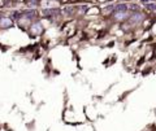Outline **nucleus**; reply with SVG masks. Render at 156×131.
<instances>
[{
    "instance_id": "nucleus-6",
    "label": "nucleus",
    "mask_w": 156,
    "mask_h": 131,
    "mask_svg": "<svg viewBox=\"0 0 156 131\" xmlns=\"http://www.w3.org/2000/svg\"><path fill=\"white\" fill-rule=\"evenodd\" d=\"M146 8H147L148 11H156V4H147Z\"/></svg>"
},
{
    "instance_id": "nucleus-7",
    "label": "nucleus",
    "mask_w": 156,
    "mask_h": 131,
    "mask_svg": "<svg viewBox=\"0 0 156 131\" xmlns=\"http://www.w3.org/2000/svg\"><path fill=\"white\" fill-rule=\"evenodd\" d=\"M21 13H20V12H14V13H13L12 14V17H13V18H16V20H20L21 18Z\"/></svg>"
},
{
    "instance_id": "nucleus-3",
    "label": "nucleus",
    "mask_w": 156,
    "mask_h": 131,
    "mask_svg": "<svg viewBox=\"0 0 156 131\" xmlns=\"http://www.w3.org/2000/svg\"><path fill=\"white\" fill-rule=\"evenodd\" d=\"M114 13H125V12L127 11V5L126 4H118V5H116L113 8Z\"/></svg>"
},
{
    "instance_id": "nucleus-2",
    "label": "nucleus",
    "mask_w": 156,
    "mask_h": 131,
    "mask_svg": "<svg viewBox=\"0 0 156 131\" xmlns=\"http://www.w3.org/2000/svg\"><path fill=\"white\" fill-rule=\"evenodd\" d=\"M30 33L31 35H39L43 33V26H42V24H39V22H36V24H33L30 27Z\"/></svg>"
},
{
    "instance_id": "nucleus-4",
    "label": "nucleus",
    "mask_w": 156,
    "mask_h": 131,
    "mask_svg": "<svg viewBox=\"0 0 156 131\" xmlns=\"http://www.w3.org/2000/svg\"><path fill=\"white\" fill-rule=\"evenodd\" d=\"M23 14H25V18L30 20V18H33L34 16H36V11H26Z\"/></svg>"
},
{
    "instance_id": "nucleus-1",
    "label": "nucleus",
    "mask_w": 156,
    "mask_h": 131,
    "mask_svg": "<svg viewBox=\"0 0 156 131\" xmlns=\"http://www.w3.org/2000/svg\"><path fill=\"white\" fill-rule=\"evenodd\" d=\"M13 26V21L9 17H1L0 18V27L1 29H10Z\"/></svg>"
},
{
    "instance_id": "nucleus-5",
    "label": "nucleus",
    "mask_w": 156,
    "mask_h": 131,
    "mask_svg": "<svg viewBox=\"0 0 156 131\" xmlns=\"http://www.w3.org/2000/svg\"><path fill=\"white\" fill-rule=\"evenodd\" d=\"M142 14H135L134 17H131V18H130V21L131 22H139V21H142Z\"/></svg>"
}]
</instances>
